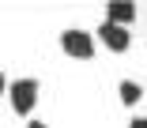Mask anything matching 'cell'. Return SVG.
Here are the masks:
<instances>
[{"instance_id": "obj_1", "label": "cell", "mask_w": 147, "mask_h": 128, "mask_svg": "<svg viewBox=\"0 0 147 128\" xmlns=\"http://www.w3.org/2000/svg\"><path fill=\"white\" fill-rule=\"evenodd\" d=\"M8 94H11V109L19 117H30L38 106V79H15L8 87Z\"/></svg>"}, {"instance_id": "obj_6", "label": "cell", "mask_w": 147, "mask_h": 128, "mask_svg": "<svg viewBox=\"0 0 147 128\" xmlns=\"http://www.w3.org/2000/svg\"><path fill=\"white\" fill-rule=\"evenodd\" d=\"M128 128H147V117H136V121H132Z\"/></svg>"}, {"instance_id": "obj_3", "label": "cell", "mask_w": 147, "mask_h": 128, "mask_svg": "<svg viewBox=\"0 0 147 128\" xmlns=\"http://www.w3.org/2000/svg\"><path fill=\"white\" fill-rule=\"evenodd\" d=\"M98 38H102V42H106L113 53H125V49L132 45L128 30H125V26H113V23H102V26H98Z\"/></svg>"}, {"instance_id": "obj_2", "label": "cell", "mask_w": 147, "mask_h": 128, "mask_svg": "<svg viewBox=\"0 0 147 128\" xmlns=\"http://www.w3.org/2000/svg\"><path fill=\"white\" fill-rule=\"evenodd\" d=\"M61 49L68 57H76V60H91L94 57V42H91L87 30H64L61 34Z\"/></svg>"}, {"instance_id": "obj_4", "label": "cell", "mask_w": 147, "mask_h": 128, "mask_svg": "<svg viewBox=\"0 0 147 128\" xmlns=\"http://www.w3.org/2000/svg\"><path fill=\"white\" fill-rule=\"evenodd\" d=\"M132 19H136V8L132 4H117V0H113V4L106 8V23H113V26H125Z\"/></svg>"}, {"instance_id": "obj_7", "label": "cell", "mask_w": 147, "mask_h": 128, "mask_svg": "<svg viewBox=\"0 0 147 128\" xmlns=\"http://www.w3.org/2000/svg\"><path fill=\"white\" fill-rule=\"evenodd\" d=\"M4 90H8V79H4V75H0V94H4Z\"/></svg>"}, {"instance_id": "obj_8", "label": "cell", "mask_w": 147, "mask_h": 128, "mask_svg": "<svg viewBox=\"0 0 147 128\" xmlns=\"http://www.w3.org/2000/svg\"><path fill=\"white\" fill-rule=\"evenodd\" d=\"M26 128H45V124H42V121H30V124H26Z\"/></svg>"}, {"instance_id": "obj_5", "label": "cell", "mask_w": 147, "mask_h": 128, "mask_svg": "<svg viewBox=\"0 0 147 128\" xmlns=\"http://www.w3.org/2000/svg\"><path fill=\"white\" fill-rule=\"evenodd\" d=\"M140 94H143V90H140L136 79H125V83H121V102H125V106H136V102H140Z\"/></svg>"}]
</instances>
